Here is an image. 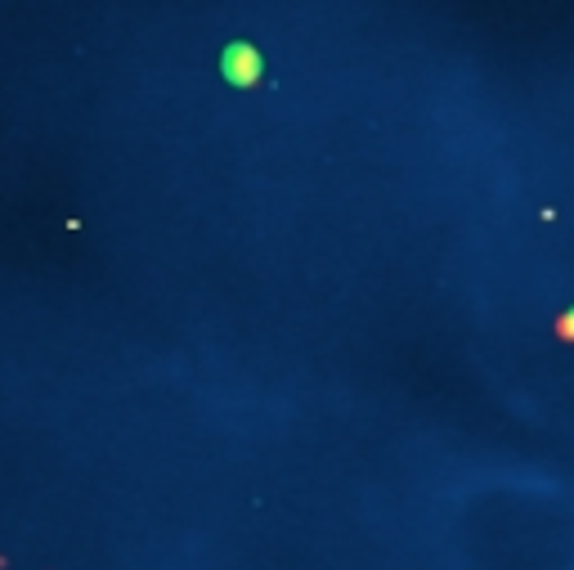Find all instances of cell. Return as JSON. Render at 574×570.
Listing matches in <instances>:
<instances>
[{
  "mask_svg": "<svg viewBox=\"0 0 574 570\" xmlns=\"http://www.w3.org/2000/svg\"><path fill=\"white\" fill-rule=\"evenodd\" d=\"M552 332H557V337H574V311L557 314V323H552Z\"/></svg>",
  "mask_w": 574,
  "mask_h": 570,
  "instance_id": "cell-2",
  "label": "cell"
},
{
  "mask_svg": "<svg viewBox=\"0 0 574 570\" xmlns=\"http://www.w3.org/2000/svg\"><path fill=\"white\" fill-rule=\"evenodd\" d=\"M220 72H224V81L238 86V90H261V81H265L261 46H252V41H229V46L220 50Z\"/></svg>",
  "mask_w": 574,
  "mask_h": 570,
  "instance_id": "cell-1",
  "label": "cell"
}]
</instances>
